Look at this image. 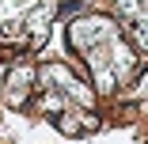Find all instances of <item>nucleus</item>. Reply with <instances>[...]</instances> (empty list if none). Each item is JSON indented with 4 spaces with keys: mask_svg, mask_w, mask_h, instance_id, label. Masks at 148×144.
<instances>
[{
    "mask_svg": "<svg viewBox=\"0 0 148 144\" xmlns=\"http://www.w3.org/2000/svg\"><path fill=\"white\" fill-rule=\"evenodd\" d=\"M42 4V0H0V31L4 34H15L19 27H27L31 12Z\"/></svg>",
    "mask_w": 148,
    "mask_h": 144,
    "instance_id": "3",
    "label": "nucleus"
},
{
    "mask_svg": "<svg viewBox=\"0 0 148 144\" xmlns=\"http://www.w3.org/2000/svg\"><path fill=\"white\" fill-rule=\"evenodd\" d=\"M34 83H38V72H34L31 65H15V68L8 72V80H4V102H8V106H23Z\"/></svg>",
    "mask_w": 148,
    "mask_h": 144,
    "instance_id": "2",
    "label": "nucleus"
},
{
    "mask_svg": "<svg viewBox=\"0 0 148 144\" xmlns=\"http://www.w3.org/2000/svg\"><path fill=\"white\" fill-rule=\"evenodd\" d=\"M114 4H118V12H122L129 23H133L137 15H144V12H148V0H114Z\"/></svg>",
    "mask_w": 148,
    "mask_h": 144,
    "instance_id": "4",
    "label": "nucleus"
},
{
    "mask_svg": "<svg viewBox=\"0 0 148 144\" xmlns=\"http://www.w3.org/2000/svg\"><path fill=\"white\" fill-rule=\"evenodd\" d=\"M133 38H137V46H140V49L148 53V12L133 19Z\"/></svg>",
    "mask_w": 148,
    "mask_h": 144,
    "instance_id": "5",
    "label": "nucleus"
},
{
    "mask_svg": "<svg viewBox=\"0 0 148 144\" xmlns=\"http://www.w3.org/2000/svg\"><path fill=\"white\" fill-rule=\"evenodd\" d=\"M69 49H76L87 68H91L95 80V91L114 95L122 83H133L137 76V53L133 46L122 42L118 34V23L106 15H80L69 23Z\"/></svg>",
    "mask_w": 148,
    "mask_h": 144,
    "instance_id": "1",
    "label": "nucleus"
}]
</instances>
